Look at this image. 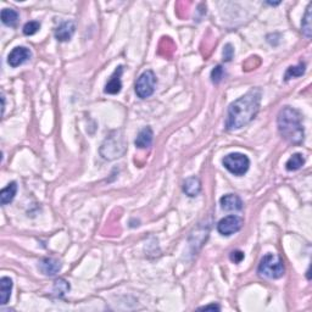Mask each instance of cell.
Returning <instances> with one entry per match:
<instances>
[{
	"label": "cell",
	"instance_id": "2",
	"mask_svg": "<svg viewBox=\"0 0 312 312\" xmlns=\"http://www.w3.org/2000/svg\"><path fill=\"white\" fill-rule=\"evenodd\" d=\"M277 126L279 134L288 143L300 145L304 142L305 129L302 126V116L296 109L290 106L283 108L278 113Z\"/></svg>",
	"mask_w": 312,
	"mask_h": 312
},
{
	"label": "cell",
	"instance_id": "24",
	"mask_svg": "<svg viewBox=\"0 0 312 312\" xmlns=\"http://www.w3.org/2000/svg\"><path fill=\"white\" fill-rule=\"evenodd\" d=\"M234 56V48L232 44H226L223 48V60L226 62H229Z\"/></svg>",
	"mask_w": 312,
	"mask_h": 312
},
{
	"label": "cell",
	"instance_id": "9",
	"mask_svg": "<svg viewBox=\"0 0 312 312\" xmlns=\"http://www.w3.org/2000/svg\"><path fill=\"white\" fill-rule=\"evenodd\" d=\"M62 263L61 261L54 257H44L38 262V268L40 272L49 277H54L61 271Z\"/></svg>",
	"mask_w": 312,
	"mask_h": 312
},
{
	"label": "cell",
	"instance_id": "18",
	"mask_svg": "<svg viewBox=\"0 0 312 312\" xmlns=\"http://www.w3.org/2000/svg\"><path fill=\"white\" fill-rule=\"evenodd\" d=\"M305 164V158L304 155L300 154V152H296V154L292 155L288 161L285 163V168L288 171H297L304 166Z\"/></svg>",
	"mask_w": 312,
	"mask_h": 312
},
{
	"label": "cell",
	"instance_id": "28",
	"mask_svg": "<svg viewBox=\"0 0 312 312\" xmlns=\"http://www.w3.org/2000/svg\"><path fill=\"white\" fill-rule=\"evenodd\" d=\"M267 4H270V5L275 6V5H278V4H280V3H279V1H278V3H267Z\"/></svg>",
	"mask_w": 312,
	"mask_h": 312
},
{
	"label": "cell",
	"instance_id": "12",
	"mask_svg": "<svg viewBox=\"0 0 312 312\" xmlns=\"http://www.w3.org/2000/svg\"><path fill=\"white\" fill-rule=\"evenodd\" d=\"M221 207L226 211H240L243 210V202L236 194H226L220 199Z\"/></svg>",
	"mask_w": 312,
	"mask_h": 312
},
{
	"label": "cell",
	"instance_id": "8",
	"mask_svg": "<svg viewBox=\"0 0 312 312\" xmlns=\"http://www.w3.org/2000/svg\"><path fill=\"white\" fill-rule=\"evenodd\" d=\"M32 53L28 48L26 47H16L15 49L11 50V53L8 56V64L11 67H18L20 65L25 64L26 61L31 59Z\"/></svg>",
	"mask_w": 312,
	"mask_h": 312
},
{
	"label": "cell",
	"instance_id": "20",
	"mask_svg": "<svg viewBox=\"0 0 312 312\" xmlns=\"http://www.w3.org/2000/svg\"><path fill=\"white\" fill-rule=\"evenodd\" d=\"M305 70H306V65L305 62H299L296 66H290L288 67L287 72L284 74V81L288 82L292 78H296V77H301L302 74L305 73Z\"/></svg>",
	"mask_w": 312,
	"mask_h": 312
},
{
	"label": "cell",
	"instance_id": "16",
	"mask_svg": "<svg viewBox=\"0 0 312 312\" xmlns=\"http://www.w3.org/2000/svg\"><path fill=\"white\" fill-rule=\"evenodd\" d=\"M18 193V183L11 182L6 185L5 188L1 189L0 192V202L1 205H8L15 199V195Z\"/></svg>",
	"mask_w": 312,
	"mask_h": 312
},
{
	"label": "cell",
	"instance_id": "26",
	"mask_svg": "<svg viewBox=\"0 0 312 312\" xmlns=\"http://www.w3.org/2000/svg\"><path fill=\"white\" fill-rule=\"evenodd\" d=\"M199 310H202V311H210V310H212V311H220L221 310V307H220V305L217 304H212V305H207V306H204V307H200Z\"/></svg>",
	"mask_w": 312,
	"mask_h": 312
},
{
	"label": "cell",
	"instance_id": "4",
	"mask_svg": "<svg viewBox=\"0 0 312 312\" xmlns=\"http://www.w3.org/2000/svg\"><path fill=\"white\" fill-rule=\"evenodd\" d=\"M257 272L262 277L277 279L284 275V263H283L282 258L275 254H266L258 263Z\"/></svg>",
	"mask_w": 312,
	"mask_h": 312
},
{
	"label": "cell",
	"instance_id": "19",
	"mask_svg": "<svg viewBox=\"0 0 312 312\" xmlns=\"http://www.w3.org/2000/svg\"><path fill=\"white\" fill-rule=\"evenodd\" d=\"M312 4H309L306 9V13H305L304 18H302L301 22V28H302V33L306 38H311V33H312V25H311V20H312Z\"/></svg>",
	"mask_w": 312,
	"mask_h": 312
},
{
	"label": "cell",
	"instance_id": "14",
	"mask_svg": "<svg viewBox=\"0 0 312 312\" xmlns=\"http://www.w3.org/2000/svg\"><path fill=\"white\" fill-rule=\"evenodd\" d=\"M183 192L190 198H194L197 195H199V193L202 192V182L198 177L193 176L185 180V182L183 183Z\"/></svg>",
	"mask_w": 312,
	"mask_h": 312
},
{
	"label": "cell",
	"instance_id": "5",
	"mask_svg": "<svg viewBox=\"0 0 312 312\" xmlns=\"http://www.w3.org/2000/svg\"><path fill=\"white\" fill-rule=\"evenodd\" d=\"M224 168L228 170L232 175L234 176H244L248 172L249 167H250V160L246 155L240 154V152H232L224 156L222 160Z\"/></svg>",
	"mask_w": 312,
	"mask_h": 312
},
{
	"label": "cell",
	"instance_id": "21",
	"mask_svg": "<svg viewBox=\"0 0 312 312\" xmlns=\"http://www.w3.org/2000/svg\"><path fill=\"white\" fill-rule=\"evenodd\" d=\"M53 290H54V294L56 295V296L62 297L70 290L69 282H66V280L62 279V278H59V279L54 283V289Z\"/></svg>",
	"mask_w": 312,
	"mask_h": 312
},
{
	"label": "cell",
	"instance_id": "10",
	"mask_svg": "<svg viewBox=\"0 0 312 312\" xmlns=\"http://www.w3.org/2000/svg\"><path fill=\"white\" fill-rule=\"evenodd\" d=\"M123 73V66L116 67V70L113 71V73L111 74L110 79H109L108 83L105 84V88H104V92L106 94H118L122 89V82H121V77H122Z\"/></svg>",
	"mask_w": 312,
	"mask_h": 312
},
{
	"label": "cell",
	"instance_id": "15",
	"mask_svg": "<svg viewBox=\"0 0 312 312\" xmlns=\"http://www.w3.org/2000/svg\"><path fill=\"white\" fill-rule=\"evenodd\" d=\"M13 280L9 277H3L0 279V304L6 305L11 296V290H13Z\"/></svg>",
	"mask_w": 312,
	"mask_h": 312
},
{
	"label": "cell",
	"instance_id": "27",
	"mask_svg": "<svg viewBox=\"0 0 312 312\" xmlns=\"http://www.w3.org/2000/svg\"><path fill=\"white\" fill-rule=\"evenodd\" d=\"M4 112H5V96H4V93H1V115L3 116Z\"/></svg>",
	"mask_w": 312,
	"mask_h": 312
},
{
	"label": "cell",
	"instance_id": "11",
	"mask_svg": "<svg viewBox=\"0 0 312 312\" xmlns=\"http://www.w3.org/2000/svg\"><path fill=\"white\" fill-rule=\"evenodd\" d=\"M74 32H76V23L73 21H66L55 30L54 36L59 42H69Z\"/></svg>",
	"mask_w": 312,
	"mask_h": 312
},
{
	"label": "cell",
	"instance_id": "23",
	"mask_svg": "<svg viewBox=\"0 0 312 312\" xmlns=\"http://www.w3.org/2000/svg\"><path fill=\"white\" fill-rule=\"evenodd\" d=\"M224 77V69L221 66V65H219V66L214 67L211 71V81L214 84H219L220 82L223 79Z\"/></svg>",
	"mask_w": 312,
	"mask_h": 312
},
{
	"label": "cell",
	"instance_id": "17",
	"mask_svg": "<svg viewBox=\"0 0 312 312\" xmlns=\"http://www.w3.org/2000/svg\"><path fill=\"white\" fill-rule=\"evenodd\" d=\"M18 18H20V16L13 9H4L1 11V22L9 27H15L18 22Z\"/></svg>",
	"mask_w": 312,
	"mask_h": 312
},
{
	"label": "cell",
	"instance_id": "3",
	"mask_svg": "<svg viewBox=\"0 0 312 312\" xmlns=\"http://www.w3.org/2000/svg\"><path fill=\"white\" fill-rule=\"evenodd\" d=\"M126 151V143L121 130L110 133L100 147V154L105 160L121 158Z\"/></svg>",
	"mask_w": 312,
	"mask_h": 312
},
{
	"label": "cell",
	"instance_id": "22",
	"mask_svg": "<svg viewBox=\"0 0 312 312\" xmlns=\"http://www.w3.org/2000/svg\"><path fill=\"white\" fill-rule=\"evenodd\" d=\"M40 30V23L38 21H30L23 26V35L33 36Z\"/></svg>",
	"mask_w": 312,
	"mask_h": 312
},
{
	"label": "cell",
	"instance_id": "25",
	"mask_svg": "<svg viewBox=\"0 0 312 312\" xmlns=\"http://www.w3.org/2000/svg\"><path fill=\"white\" fill-rule=\"evenodd\" d=\"M244 257H245V256H244V253L240 250H234L229 254V258H231L232 262L234 263H240L241 261L244 260Z\"/></svg>",
	"mask_w": 312,
	"mask_h": 312
},
{
	"label": "cell",
	"instance_id": "6",
	"mask_svg": "<svg viewBox=\"0 0 312 312\" xmlns=\"http://www.w3.org/2000/svg\"><path fill=\"white\" fill-rule=\"evenodd\" d=\"M156 76L151 70H147L138 77L135 82V94L140 99H147L151 96L155 92V86H156Z\"/></svg>",
	"mask_w": 312,
	"mask_h": 312
},
{
	"label": "cell",
	"instance_id": "1",
	"mask_svg": "<svg viewBox=\"0 0 312 312\" xmlns=\"http://www.w3.org/2000/svg\"><path fill=\"white\" fill-rule=\"evenodd\" d=\"M261 98H262V92L257 88H254L233 101L227 111L226 129L237 130L249 125L260 110Z\"/></svg>",
	"mask_w": 312,
	"mask_h": 312
},
{
	"label": "cell",
	"instance_id": "13",
	"mask_svg": "<svg viewBox=\"0 0 312 312\" xmlns=\"http://www.w3.org/2000/svg\"><path fill=\"white\" fill-rule=\"evenodd\" d=\"M152 139H154V132H152L151 128L144 127L138 133L134 144L139 149H147V147H151Z\"/></svg>",
	"mask_w": 312,
	"mask_h": 312
},
{
	"label": "cell",
	"instance_id": "7",
	"mask_svg": "<svg viewBox=\"0 0 312 312\" xmlns=\"http://www.w3.org/2000/svg\"><path fill=\"white\" fill-rule=\"evenodd\" d=\"M243 224L244 220L241 217L236 216V215H229V216L224 217L217 223V231L221 236L229 237L240 231Z\"/></svg>",
	"mask_w": 312,
	"mask_h": 312
}]
</instances>
